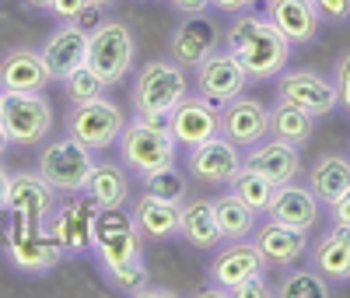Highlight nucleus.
<instances>
[{
  "mask_svg": "<svg viewBox=\"0 0 350 298\" xmlns=\"http://www.w3.org/2000/svg\"><path fill=\"white\" fill-rule=\"evenodd\" d=\"M92 4V0H53L49 4V14L56 21H77V14Z\"/></svg>",
  "mask_w": 350,
  "mask_h": 298,
  "instance_id": "obj_40",
  "label": "nucleus"
},
{
  "mask_svg": "<svg viewBox=\"0 0 350 298\" xmlns=\"http://www.w3.org/2000/svg\"><path fill=\"white\" fill-rule=\"evenodd\" d=\"M319 18H326V21H347L350 18V0H312Z\"/></svg>",
  "mask_w": 350,
  "mask_h": 298,
  "instance_id": "obj_39",
  "label": "nucleus"
},
{
  "mask_svg": "<svg viewBox=\"0 0 350 298\" xmlns=\"http://www.w3.org/2000/svg\"><path fill=\"white\" fill-rule=\"evenodd\" d=\"M102 274H105V281L116 291H123V295H140L144 284L151 281V271H148V263H144V253L133 256V260L116 263V266H102Z\"/></svg>",
  "mask_w": 350,
  "mask_h": 298,
  "instance_id": "obj_34",
  "label": "nucleus"
},
{
  "mask_svg": "<svg viewBox=\"0 0 350 298\" xmlns=\"http://www.w3.org/2000/svg\"><path fill=\"white\" fill-rule=\"evenodd\" d=\"M277 99L298 105L312 119H319V116H329L336 109V84L329 77H323L319 71H308V67L280 71L277 74Z\"/></svg>",
  "mask_w": 350,
  "mask_h": 298,
  "instance_id": "obj_14",
  "label": "nucleus"
},
{
  "mask_svg": "<svg viewBox=\"0 0 350 298\" xmlns=\"http://www.w3.org/2000/svg\"><path fill=\"white\" fill-rule=\"evenodd\" d=\"M4 256L11 260L14 271L21 274H49L56 263L64 260V249L60 243L49 235L46 225H32L18 214H8V225H4Z\"/></svg>",
  "mask_w": 350,
  "mask_h": 298,
  "instance_id": "obj_2",
  "label": "nucleus"
},
{
  "mask_svg": "<svg viewBox=\"0 0 350 298\" xmlns=\"http://www.w3.org/2000/svg\"><path fill=\"white\" fill-rule=\"evenodd\" d=\"M92 253L102 266H116L144 253V235L123 207H102L92 225Z\"/></svg>",
  "mask_w": 350,
  "mask_h": 298,
  "instance_id": "obj_8",
  "label": "nucleus"
},
{
  "mask_svg": "<svg viewBox=\"0 0 350 298\" xmlns=\"http://www.w3.org/2000/svg\"><path fill=\"white\" fill-rule=\"evenodd\" d=\"M98 207H126L130 200V169L123 162H95L84 190Z\"/></svg>",
  "mask_w": 350,
  "mask_h": 298,
  "instance_id": "obj_28",
  "label": "nucleus"
},
{
  "mask_svg": "<svg viewBox=\"0 0 350 298\" xmlns=\"http://www.w3.org/2000/svg\"><path fill=\"white\" fill-rule=\"evenodd\" d=\"M137 42L123 21H102L88 39V67H92L109 88L123 84L133 71Z\"/></svg>",
  "mask_w": 350,
  "mask_h": 298,
  "instance_id": "obj_7",
  "label": "nucleus"
},
{
  "mask_svg": "<svg viewBox=\"0 0 350 298\" xmlns=\"http://www.w3.org/2000/svg\"><path fill=\"white\" fill-rule=\"evenodd\" d=\"M267 271L259 246L249 238H228V246H217L211 263H207V277L214 281V288H207V295H228L235 284H242L252 274Z\"/></svg>",
  "mask_w": 350,
  "mask_h": 298,
  "instance_id": "obj_12",
  "label": "nucleus"
},
{
  "mask_svg": "<svg viewBox=\"0 0 350 298\" xmlns=\"http://www.w3.org/2000/svg\"><path fill=\"white\" fill-rule=\"evenodd\" d=\"M8 186H11V172L0 165V214L8 211Z\"/></svg>",
  "mask_w": 350,
  "mask_h": 298,
  "instance_id": "obj_46",
  "label": "nucleus"
},
{
  "mask_svg": "<svg viewBox=\"0 0 350 298\" xmlns=\"http://www.w3.org/2000/svg\"><path fill=\"white\" fill-rule=\"evenodd\" d=\"M259 0H211V8H217L221 14H242V11H252Z\"/></svg>",
  "mask_w": 350,
  "mask_h": 298,
  "instance_id": "obj_43",
  "label": "nucleus"
},
{
  "mask_svg": "<svg viewBox=\"0 0 350 298\" xmlns=\"http://www.w3.org/2000/svg\"><path fill=\"white\" fill-rule=\"evenodd\" d=\"M11 147V137H8V130H4V123H0V158H4V151Z\"/></svg>",
  "mask_w": 350,
  "mask_h": 298,
  "instance_id": "obj_47",
  "label": "nucleus"
},
{
  "mask_svg": "<svg viewBox=\"0 0 350 298\" xmlns=\"http://www.w3.org/2000/svg\"><path fill=\"white\" fill-rule=\"evenodd\" d=\"M249 88V74L245 67L231 56L224 46H217L214 53H207L193 67V92H200L203 99H211L217 105L239 99L242 92Z\"/></svg>",
  "mask_w": 350,
  "mask_h": 298,
  "instance_id": "obj_11",
  "label": "nucleus"
},
{
  "mask_svg": "<svg viewBox=\"0 0 350 298\" xmlns=\"http://www.w3.org/2000/svg\"><path fill=\"white\" fill-rule=\"evenodd\" d=\"M228 190L235 193L245 207H252L256 214H267L270 203H273V197H277V183H273V179L259 175V172H252V169H242V172L228 183Z\"/></svg>",
  "mask_w": 350,
  "mask_h": 298,
  "instance_id": "obj_32",
  "label": "nucleus"
},
{
  "mask_svg": "<svg viewBox=\"0 0 350 298\" xmlns=\"http://www.w3.org/2000/svg\"><path fill=\"white\" fill-rule=\"evenodd\" d=\"M140 186H144V193H151V197H158V200L183 203V200L189 197V172L175 169V162H172V165H161V169L144 172V175H140Z\"/></svg>",
  "mask_w": 350,
  "mask_h": 298,
  "instance_id": "obj_33",
  "label": "nucleus"
},
{
  "mask_svg": "<svg viewBox=\"0 0 350 298\" xmlns=\"http://www.w3.org/2000/svg\"><path fill=\"white\" fill-rule=\"evenodd\" d=\"M137 119L151 130H161V134H172V109H151V112H137Z\"/></svg>",
  "mask_w": 350,
  "mask_h": 298,
  "instance_id": "obj_41",
  "label": "nucleus"
},
{
  "mask_svg": "<svg viewBox=\"0 0 350 298\" xmlns=\"http://www.w3.org/2000/svg\"><path fill=\"white\" fill-rule=\"evenodd\" d=\"M95 169V151L84 147L81 140H74L70 134L67 137H56L39 147V162H36V172L46 179V183L56 190V193H81L88 175Z\"/></svg>",
  "mask_w": 350,
  "mask_h": 298,
  "instance_id": "obj_3",
  "label": "nucleus"
},
{
  "mask_svg": "<svg viewBox=\"0 0 350 298\" xmlns=\"http://www.w3.org/2000/svg\"><path fill=\"white\" fill-rule=\"evenodd\" d=\"M312 127H315V119L305 109L291 105V102H280L277 99V105L270 109V134L277 140H287V144H298L301 147V144H308Z\"/></svg>",
  "mask_w": 350,
  "mask_h": 298,
  "instance_id": "obj_31",
  "label": "nucleus"
},
{
  "mask_svg": "<svg viewBox=\"0 0 350 298\" xmlns=\"http://www.w3.org/2000/svg\"><path fill=\"white\" fill-rule=\"evenodd\" d=\"M333 221H343V225H350V190L333 203Z\"/></svg>",
  "mask_w": 350,
  "mask_h": 298,
  "instance_id": "obj_45",
  "label": "nucleus"
},
{
  "mask_svg": "<svg viewBox=\"0 0 350 298\" xmlns=\"http://www.w3.org/2000/svg\"><path fill=\"white\" fill-rule=\"evenodd\" d=\"M189 71L183 64H175L172 56H154L148 60L130 88V105L133 112H151V109H172L179 105V99L189 92Z\"/></svg>",
  "mask_w": 350,
  "mask_h": 298,
  "instance_id": "obj_4",
  "label": "nucleus"
},
{
  "mask_svg": "<svg viewBox=\"0 0 350 298\" xmlns=\"http://www.w3.org/2000/svg\"><path fill=\"white\" fill-rule=\"evenodd\" d=\"M116 151H120V162L144 175L151 169H161V165H172L175 155H179V144H175L172 134H161V130H151L144 127L140 119H126V127L120 134V140H116Z\"/></svg>",
  "mask_w": 350,
  "mask_h": 298,
  "instance_id": "obj_9",
  "label": "nucleus"
},
{
  "mask_svg": "<svg viewBox=\"0 0 350 298\" xmlns=\"http://www.w3.org/2000/svg\"><path fill=\"white\" fill-rule=\"evenodd\" d=\"M221 46V32L211 18L203 14H183V21L172 28L168 36V56L175 64H183L186 71H193L207 53H214Z\"/></svg>",
  "mask_w": 350,
  "mask_h": 298,
  "instance_id": "obj_18",
  "label": "nucleus"
},
{
  "mask_svg": "<svg viewBox=\"0 0 350 298\" xmlns=\"http://www.w3.org/2000/svg\"><path fill=\"white\" fill-rule=\"evenodd\" d=\"M95 4H105V8H109V4H112V0H95Z\"/></svg>",
  "mask_w": 350,
  "mask_h": 298,
  "instance_id": "obj_50",
  "label": "nucleus"
},
{
  "mask_svg": "<svg viewBox=\"0 0 350 298\" xmlns=\"http://www.w3.org/2000/svg\"><path fill=\"white\" fill-rule=\"evenodd\" d=\"M312 266L326 281H350V225L333 221V228L312 249Z\"/></svg>",
  "mask_w": 350,
  "mask_h": 298,
  "instance_id": "obj_26",
  "label": "nucleus"
},
{
  "mask_svg": "<svg viewBox=\"0 0 350 298\" xmlns=\"http://www.w3.org/2000/svg\"><path fill=\"white\" fill-rule=\"evenodd\" d=\"M88 39L92 36L77 21H60V28H53L46 36V42L39 46V56L53 81H64L70 71L88 64Z\"/></svg>",
  "mask_w": 350,
  "mask_h": 298,
  "instance_id": "obj_16",
  "label": "nucleus"
},
{
  "mask_svg": "<svg viewBox=\"0 0 350 298\" xmlns=\"http://www.w3.org/2000/svg\"><path fill=\"white\" fill-rule=\"evenodd\" d=\"M25 4H28V8H36V11H49L53 0H25Z\"/></svg>",
  "mask_w": 350,
  "mask_h": 298,
  "instance_id": "obj_48",
  "label": "nucleus"
},
{
  "mask_svg": "<svg viewBox=\"0 0 350 298\" xmlns=\"http://www.w3.org/2000/svg\"><path fill=\"white\" fill-rule=\"evenodd\" d=\"M186 169H189V179H196L203 186H228L242 172V147L231 144L224 134H217L207 144L189 147Z\"/></svg>",
  "mask_w": 350,
  "mask_h": 298,
  "instance_id": "obj_15",
  "label": "nucleus"
},
{
  "mask_svg": "<svg viewBox=\"0 0 350 298\" xmlns=\"http://www.w3.org/2000/svg\"><path fill=\"white\" fill-rule=\"evenodd\" d=\"M168 8L179 14H203L211 8V0H168Z\"/></svg>",
  "mask_w": 350,
  "mask_h": 298,
  "instance_id": "obj_44",
  "label": "nucleus"
},
{
  "mask_svg": "<svg viewBox=\"0 0 350 298\" xmlns=\"http://www.w3.org/2000/svg\"><path fill=\"white\" fill-rule=\"evenodd\" d=\"M262 14L287 36V42H312L319 32V21H323L312 0H267Z\"/></svg>",
  "mask_w": 350,
  "mask_h": 298,
  "instance_id": "obj_25",
  "label": "nucleus"
},
{
  "mask_svg": "<svg viewBox=\"0 0 350 298\" xmlns=\"http://www.w3.org/2000/svg\"><path fill=\"white\" fill-rule=\"evenodd\" d=\"M308 190L315 193L319 203H336L350 190V158L343 155H323L308 169Z\"/></svg>",
  "mask_w": 350,
  "mask_h": 298,
  "instance_id": "obj_29",
  "label": "nucleus"
},
{
  "mask_svg": "<svg viewBox=\"0 0 350 298\" xmlns=\"http://www.w3.org/2000/svg\"><path fill=\"white\" fill-rule=\"evenodd\" d=\"M64 95H67V102H88V99H98V95H105V81L92 71V67H77V71H70L64 81Z\"/></svg>",
  "mask_w": 350,
  "mask_h": 298,
  "instance_id": "obj_36",
  "label": "nucleus"
},
{
  "mask_svg": "<svg viewBox=\"0 0 350 298\" xmlns=\"http://www.w3.org/2000/svg\"><path fill=\"white\" fill-rule=\"evenodd\" d=\"M53 207H56V190L39 172H11L8 211L4 214H18V218L32 221V225H46Z\"/></svg>",
  "mask_w": 350,
  "mask_h": 298,
  "instance_id": "obj_19",
  "label": "nucleus"
},
{
  "mask_svg": "<svg viewBox=\"0 0 350 298\" xmlns=\"http://www.w3.org/2000/svg\"><path fill=\"white\" fill-rule=\"evenodd\" d=\"M179 235L186 238V246L200 253H214L221 246V228L214 218V200L207 197H186L179 203Z\"/></svg>",
  "mask_w": 350,
  "mask_h": 298,
  "instance_id": "obj_23",
  "label": "nucleus"
},
{
  "mask_svg": "<svg viewBox=\"0 0 350 298\" xmlns=\"http://www.w3.org/2000/svg\"><path fill=\"white\" fill-rule=\"evenodd\" d=\"M214 218H217V228H221L224 243L228 238H249L259 225V214L252 211V207H245L231 190L214 200Z\"/></svg>",
  "mask_w": 350,
  "mask_h": 298,
  "instance_id": "obj_30",
  "label": "nucleus"
},
{
  "mask_svg": "<svg viewBox=\"0 0 350 298\" xmlns=\"http://www.w3.org/2000/svg\"><path fill=\"white\" fill-rule=\"evenodd\" d=\"M277 295L284 298H329V284L319 271H291L287 277H280V288Z\"/></svg>",
  "mask_w": 350,
  "mask_h": 298,
  "instance_id": "obj_35",
  "label": "nucleus"
},
{
  "mask_svg": "<svg viewBox=\"0 0 350 298\" xmlns=\"http://www.w3.org/2000/svg\"><path fill=\"white\" fill-rule=\"evenodd\" d=\"M221 134L239 147H256L270 134V109L242 92L239 99L221 105Z\"/></svg>",
  "mask_w": 350,
  "mask_h": 298,
  "instance_id": "obj_17",
  "label": "nucleus"
},
{
  "mask_svg": "<svg viewBox=\"0 0 350 298\" xmlns=\"http://www.w3.org/2000/svg\"><path fill=\"white\" fill-rule=\"evenodd\" d=\"M102 21H105V4H95V0H92V4H88V8H84L81 14H77V25L84 28V32H88V36H92V32H95V28L102 25Z\"/></svg>",
  "mask_w": 350,
  "mask_h": 298,
  "instance_id": "obj_42",
  "label": "nucleus"
},
{
  "mask_svg": "<svg viewBox=\"0 0 350 298\" xmlns=\"http://www.w3.org/2000/svg\"><path fill=\"white\" fill-rule=\"evenodd\" d=\"M102 211V207L88 197V193H81V197H74L70 193V200H56V207H53V214L46 218V228H49V235L60 243V249H64V256H70V253H92V225H95V214Z\"/></svg>",
  "mask_w": 350,
  "mask_h": 298,
  "instance_id": "obj_10",
  "label": "nucleus"
},
{
  "mask_svg": "<svg viewBox=\"0 0 350 298\" xmlns=\"http://www.w3.org/2000/svg\"><path fill=\"white\" fill-rule=\"evenodd\" d=\"M242 169H252L280 186V183H291L301 172V151H298V144H287L277 137L267 144L259 140L256 147H249V155H242Z\"/></svg>",
  "mask_w": 350,
  "mask_h": 298,
  "instance_id": "obj_21",
  "label": "nucleus"
},
{
  "mask_svg": "<svg viewBox=\"0 0 350 298\" xmlns=\"http://www.w3.org/2000/svg\"><path fill=\"white\" fill-rule=\"evenodd\" d=\"M224 49L245 67L249 81H273L291 60V42L280 28L256 11L235 14L224 32Z\"/></svg>",
  "mask_w": 350,
  "mask_h": 298,
  "instance_id": "obj_1",
  "label": "nucleus"
},
{
  "mask_svg": "<svg viewBox=\"0 0 350 298\" xmlns=\"http://www.w3.org/2000/svg\"><path fill=\"white\" fill-rule=\"evenodd\" d=\"M123 127H126V112L105 95L88 99V102H70L67 109V134L81 140L84 147H92V151L112 147L120 140Z\"/></svg>",
  "mask_w": 350,
  "mask_h": 298,
  "instance_id": "obj_6",
  "label": "nucleus"
},
{
  "mask_svg": "<svg viewBox=\"0 0 350 298\" xmlns=\"http://www.w3.org/2000/svg\"><path fill=\"white\" fill-rule=\"evenodd\" d=\"M221 134V105L203 99L200 92H189L179 99V105H172V137L179 147H200L211 137Z\"/></svg>",
  "mask_w": 350,
  "mask_h": 298,
  "instance_id": "obj_13",
  "label": "nucleus"
},
{
  "mask_svg": "<svg viewBox=\"0 0 350 298\" xmlns=\"http://www.w3.org/2000/svg\"><path fill=\"white\" fill-rule=\"evenodd\" d=\"M140 295H172V291H168V288H151V284H144Z\"/></svg>",
  "mask_w": 350,
  "mask_h": 298,
  "instance_id": "obj_49",
  "label": "nucleus"
},
{
  "mask_svg": "<svg viewBox=\"0 0 350 298\" xmlns=\"http://www.w3.org/2000/svg\"><path fill=\"white\" fill-rule=\"evenodd\" d=\"M133 225L144 238H154V243H165V238L179 235V203L172 200H158L151 193H144L133 203Z\"/></svg>",
  "mask_w": 350,
  "mask_h": 298,
  "instance_id": "obj_27",
  "label": "nucleus"
},
{
  "mask_svg": "<svg viewBox=\"0 0 350 298\" xmlns=\"http://www.w3.org/2000/svg\"><path fill=\"white\" fill-rule=\"evenodd\" d=\"M0 123L11 144L36 147L53 134V102L46 92H0Z\"/></svg>",
  "mask_w": 350,
  "mask_h": 298,
  "instance_id": "obj_5",
  "label": "nucleus"
},
{
  "mask_svg": "<svg viewBox=\"0 0 350 298\" xmlns=\"http://www.w3.org/2000/svg\"><path fill=\"white\" fill-rule=\"evenodd\" d=\"M270 221L277 225H291V228H305L312 232V225L319 221V200L308 186H295V179L291 183H280L277 186V197L267 211Z\"/></svg>",
  "mask_w": 350,
  "mask_h": 298,
  "instance_id": "obj_24",
  "label": "nucleus"
},
{
  "mask_svg": "<svg viewBox=\"0 0 350 298\" xmlns=\"http://www.w3.org/2000/svg\"><path fill=\"white\" fill-rule=\"evenodd\" d=\"M333 84H336V105H340L343 112H350V49L336 56Z\"/></svg>",
  "mask_w": 350,
  "mask_h": 298,
  "instance_id": "obj_37",
  "label": "nucleus"
},
{
  "mask_svg": "<svg viewBox=\"0 0 350 298\" xmlns=\"http://www.w3.org/2000/svg\"><path fill=\"white\" fill-rule=\"evenodd\" d=\"M49 71L42 64L39 49L32 46H11L0 56V92H46Z\"/></svg>",
  "mask_w": 350,
  "mask_h": 298,
  "instance_id": "obj_20",
  "label": "nucleus"
},
{
  "mask_svg": "<svg viewBox=\"0 0 350 298\" xmlns=\"http://www.w3.org/2000/svg\"><path fill=\"white\" fill-rule=\"evenodd\" d=\"M252 243L259 246L262 260L270 266H291L295 260L305 256L308 249V232L305 228H291V225H277L267 218V225H256Z\"/></svg>",
  "mask_w": 350,
  "mask_h": 298,
  "instance_id": "obj_22",
  "label": "nucleus"
},
{
  "mask_svg": "<svg viewBox=\"0 0 350 298\" xmlns=\"http://www.w3.org/2000/svg\"><path fill=\"white\" fill-rule=\"evenodd\" d=\"M228 295H231V298H270V295H277V291L267 284V277H262V274H252V277H245L242 284H235Z\"/></svg>",
  "mask_w": 350,
  "mask_h": 298,
  "instance_id": "obj_38",
  "label": "nucleus"
}]
</instances>
